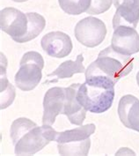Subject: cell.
Segmentation results:
<instances>
[{
	"mask_svg": "<svg viewBox=\"0 0 139 156\" xmlns=\"http://www.w3.org/2000/svg\"><path fill=\"white\" fill-rule=\"evenodd\" d=\"M57 132L50 125L38 126L32 120L20 117L13 121L11 126V138L17 155H32L49 142L56 140Z\"/></svg>",
	"mask_w": 139,
	"mask_h": 156,
	"instance_id": "1",
	"label": "cell"
},
{
	"mask_svg": "<svg viewBox=\"0 0 139 156\" xmlns=\"http://www.w3.org/2000/svg\"><path fill=\"white\" fill-rule=\"evenodd\" d=\"M115 83L104 77H86L80 84L77 97L81 105L92 113H104L112 107Z\"/></svg>",
	"mask_w": 139,
	"mask_h": 156,
	"instance_id": "2",
	"label": "cell"
},
{
	"mask_svg": "<svg viewBox=\"0 0 139 156\" xmlns=\"http://www.w3.org/2000/svg\"><path fill=\"white\" fill-rule=\"evenodd\" d=\"M133 69V58L119 53L108 46L101 50L98 58L85 70V77H104L116 82L130 73Z\"/></svg>",
	"mask_w": 139,
	"mask_h": 156,
	"instance_id": "3",
	"label": "cell"
},
{
	"mask_svg": "<svg viewBox=\"0 0 139 156\" xmlns=\"http://www.w3.org/2000/svg\"><path fill=\"white\" fill-rule=\"evenodd\" d=\"M96 130L93 123L79 125L72 130L57 132L56 141L61 155H87L91 147L90 136Z\"/></svg>",
	"mask_w": 139,
	"mask_h": 156,
	"instance_id": "4",
	"label": "cell"
},
{
	"mask_svg": "<svg viewBox=\"0 0 139 156\" xmlns=\"http://www.w3.org/2000/svg\"><path fill=\"white\" fill-rule=\"evenodd\" d=\"M44 60L40 53L28 51L25 53L19 63V69L15 75L17 87L22 91H31L41 81Z\"/></svg>",
	"mask_w": 139,
	"mask_h": 156,
	"instance_id": "5",
	"label": "cell"
},
{
	"mask_svg": "<svg viewBox=\"0 0 139 156\" xmlns=\"http://www.w3.org/2000/svg\"><path fill=\"white\" fill-rule=\"evenodd\" d=\"M74 34L81 44L88 48H94L104 41L106 35V25L99 19L86 17L77 23Z\"/></svg>",
	"mask_w": 139,
	"mask_h": 156,
	"instance_id": "6",
	"label": "cell"
},
{
	"mask_svg": "<svg viewBox=\"0 0 139 156\" xmlns=\"http://www.w3.org/2000/svg\"><path fill=\"white\" fill-rule=\"evenodd\" d=\"M2 31L9 34L14 41L24 36L28 28L27 15L13 7H6L0 12Z\"/></svg>",
	"mask_w": 139,
	"mask_h": 156,
	"instance_id": "7",
	"label": "cell"
},
{
	"mask_svg": "<svg viewBox=\"0 0 139 156\" xmlns=\"http://www.w3.org/2000/svg\"><path fill=\"white\" fill-rule=\"evenodd\" d=\"M42 49L49 57L63 58L71 54L73 45L71 37L65 33L55 31L45 34L41 41Z\"/></svg>",
	"mask_w": 139,
	"mask_h": 156,
	"instance_id": "8",
	"label": "cell"
},
{
	"mask_svg": "<svg viewBox=\"0 0 139 156\" xmlns=\"http://www.w3.org/2000/svg\"><path fill=\"white\" fill-rule=\"evenodd\" d=\"M64 101L65 88L56 87L47 91L43 99V124L51 126L58 115L64 114Z\"/></svg>",
	"mask_w": 139,
	"mask_h": 156,
	"instance_id": "9",
	"label": "cell"
},
{
	"mask_svg": "<svg viewBox=\"0 0 139 156\" xmlns=\"http://www.w3.org/2000/svg\"><path fill=\"white\" fill-rule=\"evenodd\" d=\"M111 46L115 51L127 56L136 54L139 51L138 33L130 27H119L114 31Z\"/></svg>",
	"mask_w": 139,
	"mask_h": 156,
	"instance_id": "10",
	"label": "cell"
},
{
	"mask_svg": "<svg viewBox=\"0 0 139 156\" xmlns=\"http://www.w3.org/2000/svg\"><path fill=\"white\" fill-rule=\"evenodd\" d=\"M113 3L116 7L114 29L122 26L136 28L139 21V0H113Z\"/></svg>",
	"mask_w": 139,
	"mask_h": 156,
	"instance_id": "11",
	"label": "cell"
},
{
	"mask_svg": "<svg viewBox=\"0 0 139 156\" xmlns=\"http://www.w3.org/2000/svg\"><path fill=\"white\" fill-rule=\"evenodd\" d=\"M80 84L76 83L71 85L69 87H66L65 101L64 108V115L68 117L71 123L76 125L83 124L87 111L82 106L77 97V93Z\"/></svg>",
	"mask_w": 139,
	"mask_h": 156,
	"instance_id": "12",
	"label": "cell"
},
{
	"mask_svg": "<svg viewBox=\"0 0 139 156\" xmlns=\"http://www.w3.org/2000/svg\"><path fill=\"white\" fill-rule=\"evenodd\" d=\"M118 115L125 127L139 132V100L134 95L123 96L118 105Z\"/></svg>",
	"mask_w": 139,
	"mask_h": 156,
	"instance_id": "13",
	"label": "cell"
},
{
	"mask_svg": "<svg viewBox=\"0 0 139 156\" xmlns=\"http://www.w3.org/2000/svg\"><path fill=\"white\" fill-rule=\"evenodd\" d=\"M83 61H84V57L82 54H79L77 57V59L75 61L67 60L65 62L62 63L57 68L56 71H54L53 73H51L48 75L49 78L54 77L56 79L49 80V81H46V83L57 82L58 80L61 79L71 78L74 74L85 73V66L83 65Z\"/></svg>",
	"mask_w": 139,
	"mask_h": 156,
	"instance_id": "14",
	"label": "cell"
},
{
	"mask_svg": "<svg viewBox=\"0 0 139 156\" xmlns=\"http://www.w3.org/2000/svg\"><path fill=\"white\" fill-rule=\"evenodd\" d=\"M26 15L28 19V28L24 36L16 41V42L19 43L27 42L36 38L43 31L46 26V20L41 14L37 12H28Z\"/></svg>",
	"mask_w": 139,
	"mask_h": 156,
	"instance_id": "15",
	"label": "cell"
},
{
	"mask_svg": "<svg viewBox=\"0 0 139 156\" xmlns=\"http://www.w3.org/2000/svg\"><path fill=\"white\" fill-rule=\"evenodd\" d=\"M61 9L70 15H79L90 7L91 0H58Z\"/></svg>",
	"mask_w": 139,
	"mask_h": 156,
	"instance_id": "16",
	"label": "cell"
},
{
	"mask_svg": "<svg viewBox=\"0 0 139 156\" xmlns=\"http://www.w3.org/2000/svg\"><path fill=\"white\" fill-rule=\"evenodd\" d=\"M113 0H91L90 7L85 12L87 14H100L111 7Z\"/></svg>",
	"mask_w": 139,
	"mask_h": 156,
	"instance_id": "17",
	"label": "cell"
},
{
	"mask_svg": "<svg viewBox=\"0 0 139 156\" xmlns=\"http://www.w3.org/2000/svg\"><path fill=\"white\" fill-rule=\"evenodd\" d=\"M12 1L18 2V3H22V2H26V1H27V0H12Z\"/></svg>",
	"mask_w": 139,
	"mask_h": 156,
	"instance_id": "18",
	"label": "cell"
},
{
	"mask_svg": "<svg viewBox=\"0 0 139 156\" xmlns=\"http://www.w3.org/2000/svg\"><path fill=\"white\" fill-rule=\"evenodd\" d=\"M137 85H138L139 87V72L137 74Z\"/></svg>",
	"mask_w": 139,
	"mask_h": 156,
	"instance_id": "19",
	"label": "cell"
}]
</instances>
